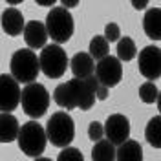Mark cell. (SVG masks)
<instances>
[{"label":"cell","mask_w":161,"mask_h":161,"mask_svg":"<svg viewBox=\"0 0 161 161\" xmlns=\"http://www.w3.org/2000/svg\"><path fill=\"white\" fill-rule=\"evenodd\" d=\"M9 68H11V75L19 82H24V84L35 82L39 73L42 71L40 70V59L31 48H20V50L15 51L13 57H11Z\"/></svg>","instance_id":"cell-1"},{"label":"cell","mask_w":161,"mask_h":161,"mask_svg":"<svg viewBox=\"0 0 161 161\" xmlns=\"http://www.w3.org/2000/svg\"><path fill=\"white\" fill-rule=\"evenodd\" d=\"M48 141L53 147L66 148L75 137V123L68 112H55L46 123Z\"/></svg>","instance_id":"cell-2"},{"label":"cell","mask_w":161,"mask_h":161,"mask_svg":"<svg viewBox=\"0 0 161 161\" xmlns=\"http://www.w3.org/2000/svg\"><path fill=\"white\" fill-rule=\"evenodd\" d=\"M17 141H19V148L22 150V154L35 159V158H40V154L46 148L48 134H46V128L39 125L37 121H28L20 126Z\"/></svg>","instance_id":"cell-3"},{"label":"cell","mask_w":161,"mask_h":161,"mask_svg":"<svg viewBox=\"0 0 161 161\" xmlns=\"http://www.w3.org/2000/svg\"><path fill=\"white\" fill-rule=\"evenodd\" d=\"M46 28L55 44L68 42L75 31V24H73V17H71L70 9L68 8H51V11L46 15Z\"/></svg>","instance_id":"cell-4"},{"label":"cell","mask_w":161,"mask_h":161,"mask_svg":"<svg viewBox=\"0 0 161 161\" xmlns=\"http://www.w3.org/2000/svg\"><path fill=\"white\" fill-rule=\"evenodd\" d=\"M20 104H22V110L26 112V115H30L31 119H39L48 112L50 92L46 90V86L40 84V82L26 84L24 90H22Z\"/></svg>","instance_id":"cell-5"},{"label":"cell","mask_w":161,"mask_h":161,"mask_svg":"<svg viewBox=\"0 0 161 161\" xmlns=\"http://www.w3.org/2000/svg\"><path fill=\"white\" fill-rule=\"evenodd\" d=\"M40 59V70L46 77L50 79H60L66 68L70 66V59L66 55V51L60 48V44H48L44 46L39 55Z\"/></svg>","instance_id":"cell-6"},{"label":"cell","mask_w":161,"mask_h":161,"mask_svg":"<svg viewBox=\"0 0 161 161\" xmlns=\"http://www.w3.org/2000/svg\"><path fill=\"white\" fill-rule=\"evenodd\" d=\"M99 84L101 82H99V79H97V75H92V77H86V79H77V77H73L71 80H68V86H70V90H71L75 106H77L79 110L86 112L95 104Z\"/></svg>","instance_id":"cell-7"},{"label":"cell","mask_w":161,"mask_h":161,"mask_svg":"<svg viewBox=\"0 0 161 161\" xmlns=\"http://www.w3.org/2000/svg\"><path fill=\"white\" fill-rule=\"evenodd\" d=\"M139 73L147 80H158L161 77V48L158 46H145L139 51L137 59Z\"/></svg>","instance_id":"cell-8"},{"label":"cell","mask_w":161,"mask_h":161,"mask_svg":"<svg viewBox=\"0 0 161 161\" xmlns=\"http://www.w3.org/2000/svg\"><path fill=\"white\" fill-rule=\"evenodd\" d=\"M22 99V90H20V82L13 75L2 73L0 75V110L2 112H11L20 104Z\"/></svg>","instance_id":"cell-9"},{"label":"cell","mask_w":161,"mask_h":161,"mask_svg":"<svg viewBox=\"0 0 161 161\" xmlns=\"http://www.w3.org/2000/svg\"><path fill=\"white\" fill-rule=\"evenodd\" d=\"M95 75L99 79L101 84L114 88L119 84V80L123 79V64H121L119 57H112L106 55L104 59L97 60V66H95Z\"/></svg>","instance_id":"cell-10"},{"label":"cell","mask_w":161,"mask_h":161,"mask_svg":"<svg viewBox=\"0 0 161 161\" xmlns=\"http://www.w3.org/2000/svg\"><path fill=\"white\" fill-rule=\"evenodd\" d=\"M104 136L115 147L123 145L130 137V119L123 114H112L104 123Z\"/></svg>","instance_id":"cell-11"},{"label":"cell","mask_w":161,"mask_h":161,"mask_svg":"<svg viewBox=\"0 0 161 161\" xmlns=\"http://www.w3.org/2000/svg\"><path fill=\"white\" fill-rule=\"evenodd\" d=\"M24 40L31 50H42L44 46H48L46 42L50 39V33L46 28V22H39V20H30L24 28Z\"/></svg>","instance_id":"cell-12"},{"label":"cell","mask_w":161,"mask_h":161,"mask_svg":"<svg viewBox=\"0 0 161 161\" xmlns=\"http://www.w3.org/2000/svg\"><path fill=\"white\" fill-rule=\"evenodd\" d=\"M95 66H97L95 59L86 51L75 53L70 60V70L73 73V77H77V79H86V77L95 75Z\"/></svg>","instance_id":"cell-13"},{"label":"cell","mask_w":161,"mask_h":161,"mask_svg":"<svg viewBox=\"0 0 161 161\" xmlns=\"http://www.w3.org/2000/svg\"><path fill=\"white\" fill-rule=\"evenodd\" d=\"M26 20L22 17L17 8H8V9L2 11V30L4 33H8L9 37H19L24 33V28H26Z\"/></svg>","instance_id":"cell-14"},{"label":"cell","mask_w":161,"mask_h":161,"mask_svg":"<svg viewBox=\"0 0 161 161\" xmlns=\"http://www.w3.org/2000/svg\"><path fill=\"white\" fill-rule=\"evenodd\" d=\"M143 30L150 40H161V8L147 9L143 17Z\"/></svg>","instance_id":"cell-15"},{"label":"cell","mask_w":161,"mask_h":161,"mask_svg":"<svg viewBox=\"0 0 161 161\" xmlns=\"http://www.w3.org/2000/svg\"><path fill=\"white\" fill-rule=\"evenodd\" d=\"M19 134H20L19 119L13 114L2 112V115H0V141L2 143H11V141L19 139Z\"/></svg>","instance_id":"cell-16"},{"label":"cell","mask_w":161,"mask_h":161,"mask_svg":"<svg viewBox=\"0 0 161 161\" xmlns=\"http://www.w3.org/2000/svg\"><path fill=\"white\" fill-rule=\"evenodd\" d=\"M115 161H143V147L134 139L125 141L117 147Z\"/></svg>","instance_id":"cell-17"},{"label":"cell","mask_w":161,"mask_h":161,"mask_svg":"<svg viewBox=\"0 0 161 161\" xmlns=\"http://www.w3.org/2000/svg\"><path fill=\"white\" fill-rule=\"evenodd\" d=\"M117 148L110 139H101L92 148V161H115Z\"/></svg>","instance_id":"cell-18"},{"label":"cell","mask_w":161,"mask_h":161,"mask_svg":"<svg viewBox=\"0 0 161 161\" xmlns=\"http://www.w3.org/2000/svg\"><path fill=\"white\" fill-rule=\"evenodd\" d=\"M145 139L152 148H161V114L148 119L145 126Z\"/></svg>","instance_id":"cell-19"},{"label":"cell","mask_w":161,"mask_h":161,"mask_svg":"<svg viewBox=\"0 0 161 161\" xmlns=\"http://www.w3.org/2000/svg\"><path fill=\"white\" fill-rule=\"evenodd\" d=\"M53 101L59 104L60 108H64V110H75V108H77L68 82H62V84H59V86L55 88V92H53Z\"/></svg>","instance_id":"cell-20"},{"label":"cell","mask_w":161,"mask_h":161,"mask_svg":"<svg viewBox=\"0 0 161 161\" xmlns=\"http://www.w3.org/2000/svg\"><path fill=\"white\" fill-rule=\"evenodd\" d=\"M137 55V48H136V42L130 37H121L117 42V57L121 62H128V60L136 59Z\"/></svg>","instance_id":"cell-21"},{"label":"cell","mask_w":161,"mask_h":161,"mask_svg":"<svg viewBox=\"0 0 161 161\" xmlns=\"http://www.w3.org/2000/svg\"><path fill=\"white\" fill-rule=\"evenodd\" d=\"M108 48H110V42L106 40V37H104V35H95V37L90 40L88 53H90L95 60H101L108 55Z\"/></svg>","instance_id":"cell-22"},{"label":"cell","mask_w":161,"mask_h":161,"mask_svg":"<svg viewBox=\"0 0 161 161\" xmlns=\"http://www.w3.org/2000/svg\"><path fill=\"white\" fill-rule=\"evenodd\" d=\"M158 97H159V90L158 86L154 84V80H147L139 86V99L145 103V104H152V103H158Z\"/></svg>","instance_id":"cell-23"},{"label":"cell","mask_w":161,"mask_h":161,"mask_svg":"<svg viewBox=\"0 0 161 161\" xmlns=\"http://www.w3.org/2000/svg\"><path fill=\"white\" fill-rule=\"evenodd\" d=\"M57 161H84V156H82V152L79 148H75V147H66V148H62L60 154L57 156Z\"/></svg>","instance_id":"cell-24"},{"label":"cell","mask_w":161,"mask_h":161,"mask_svg":"<svg viewBox=\"0 0 161 161\" xmlns=\"http://www.w3.org/2000/svg\"><path fill=\"white\" fill-rule=\"evenodd\" d=\"M88 137L93 143L104 139V125H101L99 121H92L90 126H88Z\"/></svg>","instance_id":"cell-25"},{"label":"cell","mask_w":161,"mask_h":161,"mask_svg":"<svg viewBox=\"0 0 161 161\" xmlns=\"http://www.w3.org/2000/svg\"><path fill=\"white\" fill-rule=\"evenodd\" d=\"M104 37L108 42H119L121 39V28L115 24V22H110L104 26Z\"/></svg>","instance_id":"cell-26"},{"label":"cell","mask_w":161,"mask_h":161,"mask_svg":"<svg viewBox=\"0 0 161 161\" xmlns=\"http://www.w3.org/2000/svg\"><path fill=\"white\" fill-rule=\"evenodd\" d=\"M148 2H150V0H130L132 8H134V9H137V11L147 9V8H148Z\"/></svg>","instance_id":"cell-27"},{"label":"cell","mask_w":161,"mask_h":161,"mask_svg":"<svg viewBox=\"0 0 161 161\" xmlns=\"http://www.w3.org/2000/svg\"><path fill=\"white\" fill-rule=\"evenodd\" d=\"M108 86H104V84H99V88H97V99L99 101H104L108 97Z\"/></svg>","instance_id":"cell-28"},{"label":"cell","mask_w":161,"mask_h":161,"mask_svg":"<svg viewBox=\"0 0 161 161\" xmlns=\"http://www.w3.org/2000/svg\"><path fill=\"white\" fill-rule=\"evenodd\" d=\"M79 2L80 0H60V4H62V8H77L79 6Z\"/></svg>","instance_id":"cell-29"},{"label":"cell","mask_w":161,"mask_h":161,"mask_svg":"<svg viewBox=\"0 0 161 161\" xmlns=\"http://www.w3.org/2000/svg\"><path fill=\"white\" fill-rule=\"evenodd\" d=\"M39 6H44V8H53V4L57 2V0H35Z\"/></svg>","instance_id":"cell-30"},{"label":"cell","mask_w":161,"mask_h":161,"mask_svg":"<svg viewBox=\"0 0 161 161\" xmlns=\"http://www.w3.org/2000/svg\"><path fill=\"white\" fill-rule=\"evenodd\" d=\"M8 4H11V6H17V4H22L24 0H6Z\"/></svg>","instance_id":"cell-31"},{"label":"cell","mask_w":161,"mask_h":161,"mask_svg":"<svg viewBox=\"0 0 161 161\" xmlns=\"http://www.w3.org/2000/svg\"><path fill=\"white\" fill-rule=\"evenodd\" d=\"M33 161H51V159L50 158H42V156H40V158H35Z\"/></svg>","instance_id":"cell-32"},{"label":"cell","mask_w":161,"mask_h":161,"mask_svg":"<svg viewBox=\"0 0 161 161\" xmlns=\"http://www.w3.org/2000/svg\"><path fill=\"white\" fill-rule=\"evenodd\" d=\"M158 110H159V114H161V92H159V97H158Z\"/></svg>","instance_id":"cell-33"}]
</instances>
